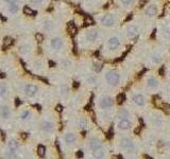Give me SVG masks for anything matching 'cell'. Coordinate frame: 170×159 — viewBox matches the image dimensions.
Here are the masks:
<instances>
[{
  "label": "cell",
  "instance_id": "6da1fadb",
  "mask_svg": "<svg viewBox=\"0 0 170 159\" xmlns=\"http://www.w3.org/2000/svg\"><path fill=\"white\" fill-rule=\"evenodd\" d=\"M105 79H106V82L112 86H116L118 85L119 81H120V77L116 71H109V72L105 74Z\"/></svg>",
  "mask_w": 170,
  "mask_h": 159
},
{
  "label": "cell",
  "instance_id": "7a4b0ae2",
  "mask_svg": "<svg viewBox=\"0 0 170 159\" xmlns=\"http://www.w3.org/2000/svg\"><path fill=\"white\" fill-rule=\"evenodd\" d=\"M99 105L102 109L111 108V107L114 105V101H113V99L109 98V96H104V98H102V99L100 100Z\"/></svg>",
  "mask_w": 170,
  "mask_h": 159
},
{
  "label": "cell",
  "instance_id": "3957f363",
  "mask_svg": "<svg viewBox=\"0 0 170 159\" xmlns=\"http://www.w3.org/2000/svg\"><path fill=\"white\" fill-rule=\"evenodd\" d=\"M102 26H112L115 24V18L112 14H106L103 16V18L101 19Z\"/></svg>",
  "mask_w": 170,
  "mask_h": 159
},
{
  "label": "cell",
  "instance_id": "277c9868",
  "mask_svg": "<svg viewBox=\"0 0 170 159\" xmlns=\"http://www.w3.org/2000/svg\"><path fill=\"white\" fill-rule=\"evenodd\" d=\"M107 46L111 50H116L120 46V39L118 37H111L107 41Z\"/></svg>",
  "mask_w": 170,
  "mask_h": 159
},
{
  "label": "cell",
  "instance_id": "5b68a950",
  "mask_svg": "<svg viewBox=\"0 0 170 159\" xmlns=\"http://www.w3.org/2000/svg\"><path fill=\"white\" fill-rule=\"evenodd\" d=\"M121 146L126 151H133L134 149V143L132 140L129 138H122L121 139Z\"/></svg>",
  "mask_w": 170,
  "mask_h": 159
},
{
  "label": "cell",
  "instance_id": "8992f818",
  "mask_svg": "<svg viewBox=\"0 0 170 159\" xmlns=\"http://www.w3.org/2000/svg\"><path fill=\"white\" fill-rule=\"evenodd\" d=\"M38 91V88H37L35 85L33 84H29L26 86V88H24V92H26V94H27L28 96H33L36 94V92Z\"/></svg>",
  "mask_w": 170,
  "mask_h": 159
},
{
  "label": "cell",
  "instance_id": "52a82bcc",
  "mask_svg": "<svg viewBox=\"0 0 170 159\" xmlns=\"http://www.w3.org/2000/svg\"><path fill=\"white\" fill-rule=\"evenodd\" d=\"M157 12H158L157 7H156L155 4H151V5H149V7H147L146 11H145L146 15L149 17H154L156 14H157Z\"/></svg>",
  "mask_w": 170,
  "mask_h": 159
},
{
  "label": "cell",
  "instance_id": "ba28073f",
  "mask_svg": "<svg viewBox=\"0 0 170 159\" xmlns=\"http://www.w3.org/2000/svg\"><path fill=\"white\" fill-rule=\"evenodd\" d=\"M51 47L55 50H60V49L63 47V40L61 38H58V37H55L51 40Z\"/></svg>",
  "mask_w": 170,
  "mask_h": 159
},
{
  "label": "cell",
  "instance_id": "9c48e42d",
  "mask_svg": "<svg viewBox=\"0 0 170 159\" xmlns=\"http://www.w3.org/2000/svg\"><path fill=\"white\" fill-rule=\"evenodd\" d=\"M41 128L44 132H52L53 130V124L51 122H49V121H43V122L41 123Z\"/></svg>",
  "mask_w": 170,
  "mask_h": 159
},
{
  "label": "cell",
  "instance_id": "30bf717a",
  "mask_svg": "<svg viewBox=\"0 0 170 159\" xmlns=\"http://www.w3.org/2000/svg\"><path fill=\"white\" fill-rule=\"evenodd\" d=\"M133 101L137 106H143V104H145V102H146V99H145V96H143V94L138 93L133 96Z\"/></svg>",
  "mask_w": 170,
  "mask_h": 159
},
{
  "label": "cell",
  "instance_id": "8fae6325",
  "mask_svg": "<svg viewBox=\"0 0 170 159\" xmlns=\"http://www.w3.org/2000/svg\"><path fill=\"white\" fill-rule=\"evenodd\" d=\"M0 116L3 119H9L11 116V110L7 106H1L0 107Z\"/></svg>",
  "mask_w": 170,
  "mask_h": 159
},
{
  "label": "cell",
  "instance_id": "7c38bea8",
  "mask_svg": "<svg viewBox=\"0 0 170 159\" xmlns=\"http://www.w3.org/2000/svg\"><path fill=\"white\" fill-rule=\"evenodd\" d=\"M131 125H132L131 122L128 119H121L118 123V127L120 130H129L131 127Z\"/></svg>",
  "mask_w": 170,
  "mask_h": 159
},
{
  "label": "cell",
  "instance_id": "4fadbf2b",
  "mask_svg": "<svg viewBox=\"0 0 170 159\" xmlns=\"http://www.w3.org/2000/svg\"><path fill=\"white\" fill-rule=\"evenodd\" d=\"M89 147L94 151V149H100L102 147V142L100 141L99 139H92L89 141Z\"/></svg>",
  "mask_w": 170,
  "mask_h": 159
},
{
  "label": "cell",
  "instance_id": "5bb4252c",
  "mask_svg": "<svg viewBox=\"0 0 170 159\" xmlns=\"http://www.w3.org/2000/svg\"><path fill=\"white\" fill-rule=\"evenodd\" d=\"M98 37V32L96 30H90L89 32H87L86 34V39L88 41H95Z\"/></svg>",
  "mask_w": 170,
  "mask_h": 159
},
{
  "label": "cell",
  "instance_id": "9a60e30c",
  "mask_svg": "<svg viewBox=\"0 0 170 159\" xmlns=\"http://www.w3.org/2000/svg\"><path fill=\"white\" fill-rule=\"evenodd\" d=\"M65 141L67 144H73V143L75 142V134H72V132H67L65 135Z\"/></svg>",
  "mask_w": 170,
  "mask_h": 159
},
{
  "label": "cell",
  "instance_id": "2e32d148",
  "mask_svg": "<svg viewBox=\"0 0 170 159\" xmlns=\"http://www.w3.org/2000/svg\"><path fill=\"white\" fill-rule=\"evenodd\" d=\"M137 34V28L135 26H129L126 28V35L129 37H134Z\"/></svg>",
  "mask_w": 170,
  "mask_h": 159
},
{
  "label": "cell",
  "instance_id": "e0dca14e",
  "mask_svg": "<svg viewBox=\"0 0 170 159\" xmlns=\"http://www.w3.org/2000/svg\"><path fill=\"white\" fill-rule=\"evenodd\" d=\"M92 156L97 159H101L102 157L104 156V151H103L102 147L97 149H94V151H92Z\"/></svg>",
  "mask_w": 170,
  "mask_h": 159
},
{
  "label": "cell",
  "instance_id": "ac0fdd59",
  "mask_svg": "<svg viewBox=\"0 0 170 159\" xmlns=\"http://www.w3.org/2000/svg\"><path fill=\"white\" fill-rule=\"evenodd\" d=\"M148 86L150 87V88H152V89H155V88H157L158 87V81L157 79H155V77H150V79L148 80Z\"/></svg>",
  "mask_w": 170,
  "mask_h": 159
},
{
  "label": "cell",
  "instance_id": "d6986e66",
  "mask_svg": "<svg viewBox=\"0 0 170 159\" xmlns=\"http://www.w3.org/2000/svg\"><path fill=\"white\" fill-rule=\"evenodd\" d=\"M7 147H9V149L10 151H16L18 147H19V144H18V142L17 141H15V140H11L10 142L7 143Z\"/></svg>",
  "mask_w": 170,
  "mask_h": 159
},
{
  "label": "cell",
  "instance_id": "ffe728a7",
  "mask_svg": "<svg viewBox=\"0 0 170 159\" xmlns=\"http://www.w3.org/2000/svg\"><path fill=\"white\" fill-rule=\"evenodd\" d=\"M151 60H152V63L160 64V62L163 60V56L160 55V54H153L152 57H151Z\"/></svg>",
  "mask_w": 170,
  "mask_h": 159
},
{
  "label": "cell",
  "instance_id": "44dd1931",
  "mask_svg": "<svg viewBox=\"0 0 170 159\" xmlns=\"http://www.w3.org/2000/svg\"><path fill=\"white\" fill-rule=\"evenodd\" d=\"M7 94V86H5V84H3V83H0V96H5Z\"/></svg>",
  "mask_w": 170,
  "mask_h": 159
},
{
  "label": "cell",
  "instance_id": "7402d4cb",
  "mask_svg": "<svg viewBox=\"0 0 170 159\" xmlns=\"http://www.w3.org/2000/svg\"><path fill=\"white\" fill-rule=\"evenodd\" d=\"M4 156L7 159H17V156L14 153V151H7L4 153Z\"/></svg>",
  "mask_w": 170,
  "mask_h": 159
},
{
  "label": "cell",
  "instance_id": "603a6c76",
  "mask_svg": "<svg viewBox=\"0 0 170 159\" xmlns=\"http://www.w3.org/2000/svg\"><path fill=\"white\" fill-rule=\"evenodd\" d=\"M45 153H46V149H45V146H44V145L39 144L38 147H37V154H38V156L39 157H44Z\"/></svg>",
  "mask_w": 170,
  "mask_h": 159
},
{
  "label": "cell",
  "instance_id": "cb8c5ba5",
  "mask_svg": "<svg viewBox=\"0 0 170 159\" xmlns=\"http://www.w3.org/2000/svg\"><path fill=\"white\" fill-rule=\"evenodd\" d=\"M10 7H9V11H10V13H12V14H15V13L18 12V5L17 4H9Z\"/></svg>",
  "mask_w": 170,
  "mask_h": 159
},
{
  "label": "cell",
  "instance_id": "d4e9b609",
  "mask_svg": "<svg viewBox=\"0 0 170 159\" xmlns=\"http://www.w3.org/2000/svg\"><path fill=\"white\" fill-rule=\"evenodd\" d=\"M12 43H13V39L11 38V37H5V38H4V43H3V47H4V48H7V47H10Z\"/></svg>",
  "mask_w": 170,
  "mask_h": 159
},
{
  "label": "cell",
  "instance_id": "484cf974",
  "mask_svg": "<svg viewBox=\"0 0 170 159\" xmlns=\"http://www.w3.org/2000/svg\"><path fill=\"white\" fill-rule=\"evenodd\" d=\"M129 116V111L126 110V109H121L119 111V117L121 119H126V117Z\"/></svg>",
  "mask_w": 170,
  "mask_h": 159
},
{
  "label": "cell",
  "instance_id": "4316f807",
  "mask_svg": "<svg viewBox=\"0 0 170 159\" xmlns=\"http://www.w3.org/2000/svg\"><path fill=\"white\" fill-rule=\"evenodd\" d=\"M24 13L26 15H35V12H34L32 9H30L29 7H24Z\"/></svg>",
  "mask_w": 170,
  "mask_h": 159
},
{
  "label": "cell",
  "instance_id": "83f0119b",
  "mask_svg": "<svg viewBox=\"0 0 170 159\" xmlns=\"http://www.w3.org/2000/svg\"><path fill=\"white\" fill-rule=\"evenodd\" d=\"M68 31L70 32L71 34L75 33V31H77V29H75V26L72 24V22H69V24H68Z\"/></svg>",
  "mask_w": 170,
  "mask_h": 159
},
{
  "label": "cell",
  "instance_id": "f1b7e54d",
  "mask_svg": "<svg viewBox=\"0 0 170 159\" xmlns=\"http://www.w3.org/2000/svg\"><path fill=\"white\" fill-rule=\"evenodd\" d=\"M86 124H87V123H86V120H85L84 118H81L80 120H79V126H80V127H85V126H86Z\"/></svg>",
  "mask_w": 170,
  "mask_h": 159
},
{
  "label": "cell",
  "instance_id": "f546056e",
  "mask_svg": "<svg viewBox=\"0 0 170 159\" xmlns=\"http://www.w3.org/2000/svg\"><path fill=\"white\" fill-rule=\"evenodd\" d=\"M61 93H62V96H67L68 94V87L67 86L61 87Z\"/></svg>",
  "mask_w": 170,
  "mask_h": 159
},
{
  "label": "cell",
  "instance_id": "4dcf8cb0",
  "mask_svg": "<svg viewBox=\"0 0 170 159\" xmlns=\"http://www.w3.org/2000/svg\"><path fill=\"white\" fill-rule=\"evenodd\" d=\"M101 69H102V64L97 63V64H95V65H94V70H95L96 72H99Z\"/></svg>",
  "mask_w": 170,
  "mask_h": 159
},
{
  "label": "cell",
  "instance_id": "1f68e13d",
  "mask_svg": "<svg viewBox=\"0 0 170 159\" xmlns=\"http://www.w3.org/2000/svg\"><path fill=\"white\" fill-rule=\"evenodd\" d=\"M29 50H30V47L28 46V45H24V46H21V47H20V51H21L22 53L29 52Z\"/></svg>",
  "mask_w": 170,
  "mask_h": 159
},
{
  "label": "cell",
  "instance_id": "d6a6232c",
  "mask_svg": "<svg viewBox=\"0 0 170 159\" xmlns=\"http://www.w3.org/2000/svg\"><path fill=\"white\" fill-rule=\"evenodd\" d=\"M29 116H30V113H29V111H22V113H20V118H21L22 120H24V119H27Z\"/></svg>",
  "mask_w": 170,
  "mask_h": 159
},
{
  "label": "cell",
  "instance_id": "836d02e7",
  "mask_svg": "<svg viewBox=\"0 0 170 159\" xmlns=\"http://www.w3.org/2000/svg\"><path fill=\"white\" fill-rule=\"evenodd\" d=\"M124 101V94H119L118 96H117V102H118L119 104H121L122 102Z\"/></svg>",
  "mask_w": 170,
  "mask_h": 159
},
{
  "label": "cell",
  "instance_id": "e575fe53",
  "mask_svg": "<svg viewBox=\"0 0 170 159\" xmlns=\"http://www.w3.org/2000/svg\"><path fill=\"white\" fill-rule=\"evenodd\" d=\"M134 0H120V2L122 3L123 5H130L133 3Z\"/></svg>",
  "mask_w": 170,
  "mask_h": 159
},
{
  "label": "cell",
  "instance_id": "d590c367",
  "mask_svg": "<svg viewBox=\"0 0 170 159\" xmlns=\"http://www.w3.org/2000/svg\"><path fill=\"white\" fill-rule=\"evenodd\" d=\"M35 39H36L37 41H43V40H44V36H43L41 34L37 33L36 35H35Z\"/></svg>",
  "mask_w": 170,
  "mask_h": 159
},
{
  "label": "cell",
  "instance_id": "8d00e7d4",
  "mask_svg": "<svg viewBox=\"0 0 170 159\" xmlns=\"http://www.w3.org/2000/svg\"><path fill=\"white\" fill-rule=\"evenodd\" d=\"M45 28L48 30L51 29V28H52V22L49 21V20H46V21H45Z\"/></svg>",
  "mask_w": 170,
  "mask_h": 159
},
{
  "label": "cell",
  "instance_id": "74e56055",
  "mask_svg": "<svg viewBox=\"0 0 170 159\" xmlns=\"http://www.w3.org/2000/svg\"><path fill=\"white\" fill-rule=\"evenodd\" d=\"M5 2H7L9 4H17L18 0H5Z\"/></svg>",
  "mask_w": 170,
  "mask_h": 159
},
{
  "label": "cell",
  "instance_id": "f35d334b",
  "mask_svg": "<svg viewBox=\"0 0 170 159\" xmlns=\"http://www.w3.org/2000/svg\"><path fill=\"white\" fill-rule=\"evenodd\" d=\"M30 2L33 3V4H39V3L43 2V0H30Z\"/></svg>",
  "mask_w": 170,
  "mask_h": 159
},
{
  "label": "cell",
  "instance_id": "ab89813d",
  "mask_svg": "<svg viewBox=\"0 0 170 159\" xmlns=\"http://www.w3.org/2000/svg\"><path fill=\"white\" fill-rule=\"evenodd\" d=\"M55 110L58 111V113H62V111H63V106H62V105H56Z\"/></svg>",
  "mask_w": 170,
  "mask_h": 159
},
{
  "label": "cell",
  "instance_id": "60d3db41",
  "mask_svg": "<svg viewBox=\"0 0 170 159\" xmlns=\"http://www.w3.org/2000/svg\"><path fill=\"white\" fill-rule=\"evenodd\" d=\"M75 156H77V158H82V157H83V152H82V151H78V152H77V154H75Z\"/></svg>",
  "mask_w": 170,
  "mask_h": 159
},
{
  "label": "cell",
  "instance_id": "b9f144b4",
  "mask_svg": "<svg viewBox=\"0 0 170 159\" xmlns=\"http://www.w3.org/2000/svg\"><path fill=\"white\" fill-rule=\"evenodd\" d=\"M88 82H89L90 84H95V83H96V79L94 77H90L89 79H88Z\"/></svg>",
  "mask_w": 170,
  "mask_h": 159
},
{
  "label": "cell",
  "instance_id": "7bdbcfd3",
  "mask_svg": "<svg viewBox=\"0 0 170 159\" xmlns=\"http://www.w3.org/2000/svg\"><path fill=\"white\" fill-rule=\"evenodd\" d=\"M0 134H1V139H2V141H5V135H4V132H3V130H1V132H0Z\"/></svg>",
  "mask_w": 170,
  "mask_h": 159
},
{
  "label": "cell",
  "instance_id": "ee69618b",
  "mask_svg": "<svg viewBox=\"0 0 170 159\" xmlns=\"http://www.w3.org/2000/svg\"><path fill=\"white\" fill-rule=\"evenodd\" d=\"M15 103H16V106H19L21 102H20V100H19V99H16V100H15Z\"/></svg>",
  "mask_w": 170,
  "mask_h": 159
},
{
  "label": "cell",
  "instance_id": "f6af8a7d",
  "mask_svg": "<svg viewBox=\"0 0 170 159\" xmlns=\"http://www.w3.org/2000/svg\"><path fill=\"white\" fill-rule=\"evenodd\" d=\"M73 87H75V88H78V87H79V83L78 82H75V84H73Z\"/></svg>",
  "mask_w": 170,
  "mask_h": 159
},
{
  "label": "cell",
  "instance_id": "bcb514c9",
  "mask_svg": "<svg viewBox=\"0 0 170 159\" xmlns=\"http://www.w3.org/2000/svg\"><path fill=\"white\" fill-rule=\"evenodd\" d=\"M49 64L51 65V67H53V66H54V63H53V62H49Z\"/></svg>",
  "mask_w": 170,
  "mask_h": 159
}]
</instances>
